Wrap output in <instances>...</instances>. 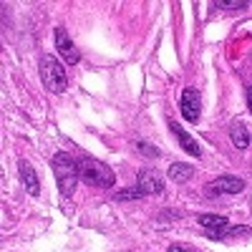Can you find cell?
<instances>
[{
    "mask_svg": "<svg viewBox=\"0 0 252 252\" xmlns=\"http://www.w3.org/2000/svg\"><path fill=\"white\" fill-rule=\"evenodd\" d=\"M53 174H56V184L61 189V194L63 197H71L76 192V184L81 179L78 174V161L71 159V154L66 152H58L53 157Z\"/></svg>",
    "mask_w": 252,
    "mask_h": 252,
    "instance_id": "cell-1",
    "label": "cell"
},
{
    "mask_svg": "<svg viewBox=\"0 0 252 252\" xmlns=\"http://www.w3.org/2000/svg\"><path fill=\"white\" fill-rule=\"evenodd\" d=\"M78 174H81V179L86 184L101 187V189H111L114 182H116V174L111 172V166H106L98 159H91V157H81L78 159Z\"/></svg>",
    "mask_w": 252,
    "mask_h": 252,
    "instance_id": "cell-2",
    "label": "cell"
},
{
    "mask_svg": "<svg viewBox=\"0 0 252 252\" xmlns=\"http://www.w3.org/2000/svg\"><path fill=\"white\" fill-rule=\"evenodd\" d=\"M38 71H40V81H43V86L51 94H63L68 89V76H66V71H63V66L58 63V58H53L48 53L40 56Z\"/></svg>",
    "mask_w": 252,
    "mask_h": 252,
    "instance_id": "cell-3",
    "label": "cell"
},
{
    "mask_svg": "<svg viewBox=\"0 0 252 252\" xmlns=\"http://www.w3.org/2000/svg\"><path fill=\"white\" fill-rule=\"evenodd\" d=\"M179 109H182V116L189 124L199 121V111H202V96H199V91L192 89V86H187L182 91V98H179Z\"/></svg>",
    "mask_w": 252,
    "mask_h": 252,
    "instance_id": "cell-4",
    "label": "cell"
},
{
    "mask_svg": "<svg viewBox=\"0 0 252 252\" xmlns=\"http://www.w3.org/2000/svg\"><path fill=\"white\" fill-rule=\"evenodd\" d=\"M245 189V182L240 177H217L215 182H209L204 187V192L209 197H220V194H237Z\"/></svg>",
    "mask_w": 252,
    "mask_h": 252,
    "instance_id": "cell-5",
    "label": "cell"
},
{
    "mask_svg": "<svg viewBox=\"0 0 252 252\" xmlns=\"http://www.w3.org/2000/svg\"><path fill=\"white\" fill-rule=\"evenodd\" d=\"M56 51L61 53V58L68 63V66H76V63L81 61V53L76 51L73 40L68 38L66 28H56Z\"/></svg>",
    "mask_w": 252,
    "mask_h": 252,
    "instance_id": "cell-6",
    "label": "cell"
},
{
    "mask_svg": "<svg viewBox=\"0 0 252 252\" xmlns=\"http://www.w3.org/2000/svg\"><path fill=\"white\" fill-rule=\"evenodd\" d=\"M136 189L141 192V197H146V194H161L164 192V182H161L159 174H154L149 169H141L139 177H136Z\"/></svg>",
    "mask_w": 252,
    "mask_h": 252,
    "instance_id": "cell-7",
    "label": "cell"
},
{
    "mask_svg": "<svg viewBox=\"0 0 252 252\" xmlns=\"http://www.w3.org/2000/svg\"><path fill=\"white\" fill-rule=\"evenodd\" d=\"M199 224L207 227V237L209 240H222L227 232H232V229L227 227V220L220 217V215H199Z\"/></svg>",
    "mask_w": 252,
    "mask_h": 252,
    "instance_id": "cell-8",
    "label": "cell"
},
{
    "mask_svg": "<svg viewBox=\"0 0 252 252\" xmlns=\"http://www.w3.org/2000/svg\"><path fill=\"white\" fill-rule=\"evenodd\" d=\"M18 169H20V179H23V184H26V192H28L31 197H38V194H40V182H38L35 169H33L28 161H20Z\"/></svg>",
    "mask_w": 252,
    "mask_h": 252,
    "instance_id": "cell-9",
    "label": "cell"
},
{
    "mask_svg": "<svg viewBox=\"0 0 252 252\" xmlns=\"http://www.w3.org/2000/svg\"><path fill=\"white\" fill-rule=\"evenodd\" d=\"M169 129L174 131V136L179 139V144H182V149L187 152V154H192V157H202V149H199V144L192 139V136H189L184 129H182V126L177 124V121H169Z\"/></svg>",
    "mask_w": 252,
    "mask_h": 252,
    "instance_id": "cell-10",
    "label": "cell"
},
{
    "mask_svg": "<svg viewBox=\"0 0 252 252\" xmlns=\"http://www.w3.org/2000/svg\"><path fill=\"white\" fill-rule=\"evenodd\" d=\"M192 174H194V169L189 164H184V161H172V166H169V179L177 182V184L189 182V179H192Z\"/></svg>",
    "mask_w": 252,
    "mask_h": 252,
    "instance_id": "cell-11",
    "label": "cell"
},
{
    "mask_svg": "<svg viewBox=\"0 0 252 252\" xmlns=\"http://www.w3.org/2000/svg\"><path fill=\"white\" fill-rule=\"evenodd\" d=\"M229 136H232V144L237 146V149H247L250 146V134H247V129L245 126H232V131H229Z\"/></svg>",
    "mask_w": 252,
    "mask_h": 252,
    "instance_id": "cell-12",
    "label": "cell"
},
{
    "mask_svg": "<svg viewBox=\"0 0 252 252\" xmlns=\"http://www.w3.org/2000/svg\"><path fill=\"white\" fill-rule=\"evenodd\" d=\"M250 3H247V0H232V3H222V0H220V3H212V8H224V10H245Z\"/></svg>",
    "mask_w": 252,
    "mask_h": 252,
    "instance_id": "cell-13",
    "label": "cell"
},
{
    "mask_svg": "<svg viewBox=\"0 0 252 252\" xmlns=\"http://www.w3.org/2000/svg\"><path fill=\"white\" fill-rule=\"evenodd\" d=\"M136 149H139V152H141L144 157H152V159H157V157L161 154V152L157 149L154 144H146V141H136Z\"/></svg>",
    "mask_w": 252,
    "mask_h": 252,
    "instance_id": "cell-14",
    "label": "cell"
},
{
    "mask_svg": "<svg viewBox=\"0 0 252 252\" xmlns=\"http://www.w3.org/2000/svg\"><path fill=\"white\" fill-rule=\"evenodd\" d=\"M169 252H202V250H197V247H192V245H182V242H174V245L169 247Z\"/></svg>",
    "mask_w": 252,
    "mask_h": 252,
    "instance_id": "cell-15",
    "label": "cell"
},
{
    "mask_svg": "<svg viewBox=\"0 0 252 252\" xmlns=\"http://www.w3.org/2000/svg\"><path fill=\"white\" fill-rule=\"evenodd\" d=\"M129 197H141V192H139V189H124V192L119 194V199H129Z\"/></svg>",
    "mask_w": 252,
    "mask_h": 252,
    "instance_id": "cell-16",
    "label": "cell"
},
{
    "mask_svg": "<svg viewBox=\"0 0 252 252\" xmlns=\"http://www.w3.org/2000/svg\"><path fill=\"white\" fill-rule=\"evenodd\" d=\"M247 101H250V109H252V89H250V94H247Z\"/></svg>",
    "mask_w": 252,
    "mask_h": 252,
    "instance_id": "cell-17",
    "label": "cell"
}]
</instances>
